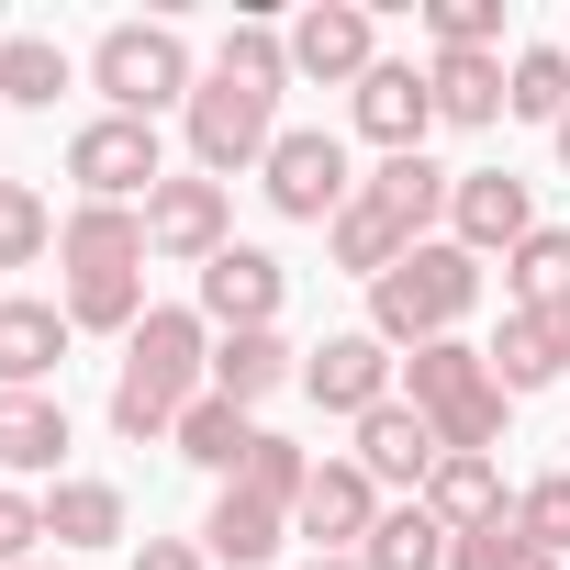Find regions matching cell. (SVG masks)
I'll use <instances>...</instances> for the list:
<instances>
[{"label": "cell", "mask_w": 570, "mask_h": 570, "mask_svg": "<svg viewBox=\"0 0 570 570\" xmlns=\"http://www.w3.org/2000/svg\"><path fill=\"white\" fill-rule=\"evenodd\" d=\"M268 101H279V90H257V79H235V68H213V79L190 90V157H202V179L268 168V146H279Z\"/></svg>", "instance_id": "cell-4"}, {"label": "cell", "mask_w": 570, "mask_h": 570, "mask_svg": "<svg viewBox=\"0 0 570 570\" xmlns=\"http://www.w3.org/2000/svg\"><path fill=\"white\" fill-rule=\"evenodd\" d=\"M448 235L470 246V257H514L525 235H537V190L514 179V168H459V190H448Z\"/></svg>", "instance_id": "cell-8"}, {"label": "cell", "mask_w": 570, "mask_h": 570, "mask_svg": "<svg viewBox=\"0 0 570 570\" xmlns=\"http://www.w3.org/2000/svg\"><path fill=\"white\" fill-rule=\"evenodd\" d=\"M414 503H425V514H436L448 537H470V525H492V514H514V503H503V470H492L481 448H448V459H436V481H425Z\"/></svg>", "instance_id": "cell-18"}, {"label": "cell", "mask_w": 570, "mask_h": 570, "mask_svg": "<svg viewBox=\"0 0 570 570\" xmlns=\"http://www.w3.org/2000/svg\"><path fill=\"white\" fill-rule=\"evenodd\" d=\"M559 168H570V112H559Z\"/></svg>", "instance_id": "cell-43"}, {"label": "cell", "mask_w": 570, "mask_h": 570, "mask_svg": "<svg viewBox=\"0 0 570 570\" xmlns=\"http://www.w3.org/2000/svg\"><path fill=\"white\" fill-rule=\"evenodd\" d=\"M481 358H492L503 403H525V392H548V381H559V336H548V314H503V336H492Z\"/></svg>", "instance_id": "cell-26"}, {"label": "cell", "mask_w": 570, "mask_h": 570, "mask_svg": "<svg viewBox=\"0 0 570 570\" xmlns=\"http://www.w3.org/2000/svg\"><path fill=\"white\" fill-rule=\"evenodd\" d=\"M381 68V46H370V12H358V0H314V12L292 23V79H370Z\"/></svg>", "instance_id": "cell-14"}, {"label": "cell", "mask_w": 570, "mask_h": 570, "mask_svg": "<svg viewBox=\"0 0 570 570\" xmlns=\"http://www.w3.org/2000/svg\"><path fill=\"white\" fill-rule=\"evenodd\" d=\"M23 570H57V559H23Z\"/></svg>", "instance_id": "cell-44"}, {"label": "cell", "mask_w": 570, "mask_h": 570, "mask_svg": "<svg viewBox=\"0 0 570 570\" xmlns=\"http://www.w3.org/2000/svg\"><path fill=\"white\" fill-rule=\"evenodd\" d=\"M470 303H481V257H470L459 235H425V246H414L392 279H370V336L414 358V347H436V336H448Z\"/></svg>", "instance_id": "cell-1"}, {"label": "cell", "mask_w": 570, "mask_h": 570, "mask_svg": "<svg viewBox=\"0 0 570 570\" xmlns=\"http://www.w3.org/2000/svg\"><path fill=\"white\" fill-rule=\"evenodd\" d=\"M135 570H213V559H202L190 537H146V548H135Z\"/></svg>", "instance_id": "cell-39"}, {"label": "cell", "mask_w": 570, "mask_h": 570, "mask_svg": "<svg viewBox=\"0 0 570 570\" xmlns=\"http://www.w3.org/2000/svg\"><path fill=\"white\" fill-rule=\"evenodd\" d=\"M279 525H292V503H257V492H213V514H202V559H224V570H257V559H279Z\"/></svg>", "instance_id": "cell-17"}, {"label": "cell", "mask_w": 570, "mask_h": 570, "mask_svg": "<svg viewBox=\"0 0 570 570\" xmlns=\"http://www.w3.org/2000/svg\"><path fill=\"white\" fill-rule=\"evenodd\" d=\"M303 537L314 548H370V525H381V481L358 470V459H314V481H303Z\"/></svg>", "instance_id": "cell-13"}, {"label": "cell", "mask_w": 570, "mask_h": 570, "mask_svg": "<svg viewBox=\"0 0 570 570\" xmlns=\"http://www.w3.org/2000/svg\"><path fill=\"white\" fill-rule=\"evenodd\" d=\"M425 90H436V124H503V57H436Z\"/></svg>", "instance_id": "cell-27"}, {"label": "cell", "mask_w": 570, "mask_h": 570, "mask_svg": "<svg viewBox=\"0 0 570 570\" xmlns=\"http://www.w3.org/2000/svg\"><path fill=\"white\" fill-rule=\"evenodd\" d=\"M68 179L90 190V202H135V190H157L168 168H157V124H135V112H90L79 135H68Z\"/></svg>", "instance_id": "cell-7"}, {"label": "cell", "mask_w": 570, "mask_h": 570, "mask_svg": "<svg viewBox=\"0 0 570 570\" xmlns=\"http://www.w3.org/2000/svg\"><path fill=\"white\" fill-rule=\"evenodd\" d=\"M358 190H370V202H381V213H392V224H403V235L425 246V224L448 213V190H459V179H448L436 157H381V168H370Z\"/></svg>", "instance_id": "cell-20"}, {"label": "cell", "mask_w": 570, "mask_h": 570, "mask_svg": "<svg viewBox=\"0 0 570 570\" xmlns=\"http://www.w3.org/2000/svg\"><path fill=\"white\" fill-rule=\"evenodd\" d=\"M548 336H559V381H570V314H548Z\"/></svg>", "instance_id": "cell-41"}, {"label": "cell", "mask_w": 570, "mask_h": 570, "mask_svg": "<svg viewBox=\"0 0 570 570\" xmlns=\"http://www.w3.org/2000/svg\"><path fill=\"white\" fill-rule=\"evenodd\" d=\"M68 303H0V392H35L57 358H68Z\"/></svg>", "instance_id": "cell-19"}, {"label": "cell", "mask_w": 570, "mask_h": 570, "mask_svg": "<svg viewBox=\"0 0 570 570\" xmlns=\"http://www.w3.org/2000/svg\"><path fill=\"white\" fill-rule=\"evenodd\" d=\"M257 179H268V213H292V224H336V213L358 202V168H347V135H325V124H303V135H279Z\"/></svg>", "instance_id": "cell-6"}, {"label": "cell", "mask_w": 570, "mask_h": 570, "mask_svg": "<svg viewBox=\"0 0 570 570\" xmlns=\"http://www.w3.org/2000/svg\"><path fill=\"white\" fill-rule=\"evenodd\" d=\"M124 392H157V403H202L213 392V325L190 314V303H157L135 336H124Z\"/></svg>", "instance_id": "cell-5"}, {"label": "cell", "mask_w": 570, "mask_h": 570, "mask_svg": "<svg viewBox=\"0 0 570 570\" xmlns=\"http://www.w3.org/2000/svg\"><path fill=\"white\" fill-rule=\"evenodd\" d=\"M514 525H525V548H548V559H570V470H548V481H525V492H514Z\"/></svg>", "instance_id": "cell-35"}, {"label": "cell", "mask_w": 570, "mask_h": 570, "mask_svg": "<svg viewBox=\"0 0 570 570\" xmlns=\"http://www.w3.org/2000/svg\"><path fill=\"white\" fill-rule=\"evenodd\" d=\"M35 548H46V503L35 492H0V570H23Z\"/></svg>", "instance_id": "cell-38"}, {"label": "cell", "mask_w": 570, "mask_h": 570, "mask_svg": "<svg viewBox=\"0 0 570 570\" xmlns=\"http://www.w3.org/2000/svg\"><path fill=\"white\" fill-rule=\"evenodd\" d=\"M403 403H414L448 448H481V459H492V436H503V414H514V403H503V381H492V358H481V347H459V336H436V347H414V358H403Z\"/></svg>", "instance_id": "cell-2"}, {"label": "cell", "mask_w": 570, "mask_h": 570, "mask_svg": "<svg viewBox=\"0 0 570 570\" xmlns=\"http://www.w3.org/2000/svg\"><path fill=\"white\" fill-rule=\"evenodd\" d=\"M303 481H314V459H303L292 436H257L246 470H235V492H257V503H303Z\"/></svg>", "instance_id": "cell-34"}, {"label": "cell", "mask_w": 570, "mask_h": 570, "mask_svg": "<svg viewBox=\"0 0 570 570\" xmlns=\"http://www.w3.org/2000/svg\"><path fill=\"white\" fill-rule=\"evenodd\" d=\"M503 279H514V314H570V224H537L503 257Z\"/></svg>", "instance_id": "cell-24"}, {"label": "cell", "mask_w": 570, "mask_h": 570, "mask_svg": "<svg viewBox=\"0 0 570 570\" xmlns=\"http://www.w3.org/2000/svg\"><path fill=\"white\" fill-rule=\"evenodd\" d=\"M325 235H336V268H347V279H392V268L414 257V235H403V224H392V213H381L370 190H358V202H347V213H336Z\"/></svg>", "instance_id": "cell-21"}, {"label": "cell", "mask_w": 570, "mask_h": 570, "mask_svg": "<svg viewBox=\"0 0 570 570\" xmlns=\"http://www.w3.org/2000/svg\"><path fill=\"white\" fill-rule=\"evenodd\" d=\"M503 112L559 135V112H570V46H525V57L503 68Z\"/></svg>", "instance_id": "cell-29"}, {"label": "cell", "mask_w": 570, "mask_h": 570, "mask_svg": "<svg viewBox=\"0 0 570 570\" xmlns=\"http://www.w3.org/2000/svg\"><path fill=\"white\" fill-rule=\"evenodd\" d=\"M525 570H570V559H548V548H525Z\"/></svg>", "instance_id": "cell-42"}, {"label": "cell", "mask_w": 570, "mask_h": 570, "mask_svg": "<svg viewBox=\"0 0 570 570\" xmlns=\"http://www.w3.org/2000/svg\"><path fill=\"white\" fill-rule=\"evenodd\" d=\"M46 235H57V224H46V202H35L23 179H0V268H35V257H46Z\"/></svg>", "instance_id": "cell-36"}, {"label": "cell", "mask_w": 570, "mask_h": 570, "mask_svg": "<svg viewBox=\"0 0 570 570\" xmlns=\"http://www.w3.org/2000/svg\"><path fill=\"white\" fill-rule=\"evenodd\" d=\"M146 246L213 268V257L235 246V235H224V179H157V190H146Z\"/></svg>", "instance_id": "cell-10"}, {"label": "cell", "mask_w": 570, "mask_h": 570, "mask_svg": "<svg viewBox=\"0 0 570 570\" xmlns=\"http://www.w3.org/2000/svg\"><path fill=\"white\" fill-rule=\"evenodd\" d=\"M358 559H370V570H448V525H436L425 503H381V525H370Z\"/></svg>", "instance_id": "cell-30"}, {"label": "cell", "mask_w": 570, "mask_h": 570, "mask_svg": "<svg viewBox=\"0 0 570 570\" xmlns=\"http://www.w3.org/2000/svg\"><path fill=\"white\" fill-rule=\"evenodd\" d=\"M57 90H68V46L57 35H0V101L57 112Z\"/></svg>", "instance_id": "cell-31"}, {"label": "cell", "mask_w": 570, "mask_h": 570, "mask_svg": "<svg viewBox=\"0 0 570 570\" xmlns=\"http://www.w3.org/2000/svg\"><path fill=\"white\" fill-rule=\"evenodd\" d=\"M448 570H525V525H514V514H492V525L448 537Z\"/></svg>", "instance_id": "cell-37"}, {"label": "cell", "mask_w": 570, "mask_h": 570, "mask_svg": "<svg viewBox=\"0 0 570 570\" xmlns=\"http://www.w3.org/2000/svg\"><path fill=\"white\" fill-rule=\"evenodd\" d=\"M303 570H370V559H358V548H314Z\"/></svg>", "instance_id": "cell-40"}, {"label": "cell", "mask_w": 570, "mask_h": 570, "mask_svg": "<svg viewBox=\"0 0 570 570\" xmlns=\"http://www.w3.org/2000/svg\"><path fill=\"white\" fill-rule=\"evenodd\" d=\"M392 370H403V358L358 325V336H325V347L303 358V392H314L325 414H347V425H358V414H381V403H392Z\"/></svg>", "instance_id": "cell-9"}, {"label": "cell", "mask_w": 570, "mask_h": 570, "mask_svg": "<svg viewBox=\"0 0 570 570\" xmlns=\"http://www.w3.org/2000/svg\"><path fill=\"white\" fill-rule=\"evenodd\" d=\"M279 381H292V347H279V325L268 336H213V392L246 414V403H268Z\"/></svg>", "instance_id": "cell-25"}, {"label": "cell", "mask_w": 570, "mask_h": 570, "mask_svg": "<svg viewBox=\"0 0 570 570\" xmlns=\"http://www.w3.org/2000/svg\"><path fill=\"white\" fill-rule=\"evenodd\" d=\"M46 537L57 548H112L124 537V492L112 481H57L46 492Z\"/></svg>", "instance_id": "cell-28"}, {"label": "cell", "mask_w": 570, "mask_h": 570, "mask_svg": "<svg viewBox=\"0 0 570 570\" xmlns=\"http://www.w3.org/2000/svg\"><path fill=\"white\" fill-rule=\"evenodd\" d=\"M202 325H224V336H268L279 325V257L268 246H224L202 268Z\"/></svg>", "instance_id": "cell-11"}, {"label": "cell", "mask_w": 570, "mask_h": 570, "mask_svg": "<svg viewBox=\"0 0 570 570\" xmlns=\"http://www.w3.org/2000/svg\"><path fill=\"white\" fill-rule=\"evenodd\" d=\"M436 459H448V436H436V425H425L403 392H392L381 414H358V470H370V481H403V492H425V481H436Z\"/></svg>", "instance_id": "cell-15"}, {"label": "cell", "mask_w": 570, "mask_h": 570, "mask_svg": "<svg viewBox=\"0 0 570 570\" xmlns=\"http://www.w3.org/2000/svg\"><path fill=\"white\" fill-rule=\"evenodd\" d=\"M90 90H101L112 112H135V124H157L168 101L190 112V90H202V68H190V46H179V23H112V35L90 46Z\"/></svg>", "instance_id": "cell-3"}, {"label": "cell", "mask_w": 570, "mask_h": 570, "mask_svg": "<svg viewBox=\"0 0 570 570\" xmlns=\"http://www.w3.org/2000/svg\"><path fill=\"white\" fill-rule=\"evenodd\" d=\"M425 35H436V57H492L503 0H425Z\"/></svg>", "instance_id": "cell-33"}, {"label": "cell", "mask_w": 570, "mask_h": 570, "mask_svg": "<svg viewBox=\"0 0 570 570\" xmlns=\"http://www.w3.org/2000/svg\"><path fill=\"white\" fill-rule=\"evenodd\" d=\"M57 459H68V403L0 392V470H57Z\"/></svg>", "instance_id": "cell-23"}, {"label": "cell", "mask_w": 570, "mask_h": 570, "mask_svg": "<svg viewBox=\"0 0 570 570\" xmlns=\"http://www.w3.org/2000/svg\"><path fill=\"white\" fill-rule=\"evenodd\" d=\"M425 124H436V90H425V68L381 57V68L358 79V135H370L381 157H425Z\"/></svg>", "instance_id": "cell-12"}, {"label": "cell", "mask_w": 570, "mask_h": 570, "mask_svg": "<svg viewBox=\"0 0 570 570\" xmlns=\"http://www.w3.org/2000/svg\"><path fill=\"white\" fill-rule=\"evenodd\" d=\"M57 257H68V279L146 268V213H135V202H79V213L57 224Z\"/></svg>", "instance_id": "cell-16"}, {"label": "cell", "mask_w": 570, "mask_h": 570, "mask_svg": "<svg viewBox=\"0 0 570 570\" xmlns=\"http://www.w3.org/2000/svg\"><path fill=\"white\" fill-rule=\"evenodd\" d=\"M157 303H146V268H112V279H68V325L90 336H135Z\"/></svg>", "instance_id": "cell-32"}, {"label": "cell", "mask_w": 570, "mask_h": 570, "mask_svg": "<svg viewBox=\"0 0 570 570\" xmlns=\"http://www.w3.org/2000/svg\"><path fill=\"white\" fill-rule=\"evenodd\" d=\"M168 448H179L190 470H213V481H235V470H246V448H257V425H246V414H235L224 392H202V403L179 414V436H168Z\"/></svg>", "instance_id": "cell-22"}]
</instances>
